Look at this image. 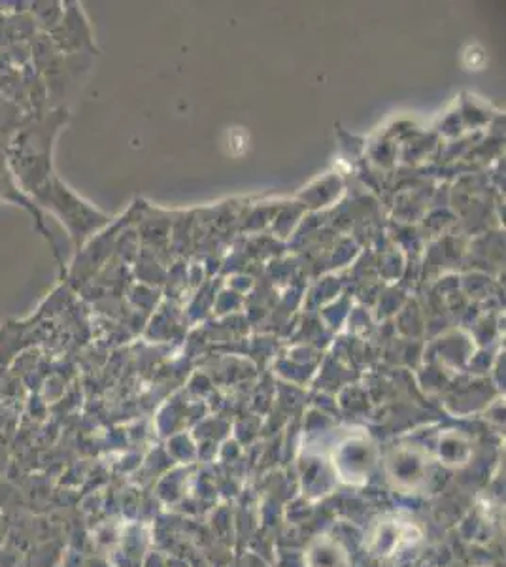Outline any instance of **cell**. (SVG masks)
<instances>
[{
    "mask_svg": "<svg viewBox=\"0 0 506 567\" xmlns=\"http://www.w3.org/2000/svg\"><path fill=\"white\" fill-rule=\"evenodd\" d=\"M310 567H348V552L337 541L320 537L308 550Z\"/></svg>",
    "mask_w": 506,
    "mask_h": 567,
    "instance_id": "obj_4",
    "label": "cell"
},
{
    "mask_svg": "<svg viewBox=\"0 0 506 567\" xmlns=\"http://www.w3.org/2000/svg\"><path fill=\"white\" fill-rule=\"evenodd\" d=\"M331 465L338 481L352 486H363L371 479L376 460L372 456V448L367 443L346 441L331 452Z\"/></svg>",
    "mask_w": 506,
    "mask_h": 567,
    "instance_id": "obj_2",
    "label": "cell"
},
{
    "mask_svg": "<svg viewBox=\"0 0 506 567\" xmlns=\"http://www.w3.org/2000/svg\"><path fill=\"white\" fill-rule=\"evenodd\" d=\"M423 541L422 526L405 515H384L372 522L365 547L378 560H393L416 549Z\"/></svg>",
    "mask_w": 506,
    "mask_h": 567,
    "instance_id": "obj_1",
    "label": "cell"
},
{
    "mask_svg": "<svg viewBox=\"0 0 506 567\" xmlns=\"http://www.w3.org/2000/svg\"><path fill=\"white\" fill-rule=\"evenodd\" d=\"M431 464L427 458L416 452H403L395 454L386 462L389 481L393 482L395 488L403 490L405 494H418L427 490L429 475H431Z\"/></svg>",
    "mask_w": 506,
    "mask_h": 567,
    "instance_id": "obj_3",
    "label": "cell"
}]
</instances>
